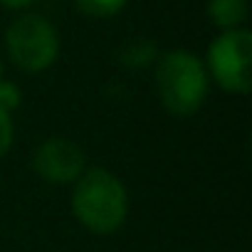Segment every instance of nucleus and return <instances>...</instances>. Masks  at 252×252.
Here are the masks:
<instances>
[{"instance_id": "1", "label": "nucleus", "mask_w": 252, "mask_h": 252, "mask_svg": "<svg viewBox=\"0 0 252 252\" xmlns=\"http://www.w3.org/2000/svg\"><path fill=\"white\" fill-rule=\"evenodd\" d=\"M72 186V213L82 227L94 235H111L121 230L129 215V193L111 171L87 166Z\"/></svg>"}, {"instance_id": "2", "label": "nucleus", "mask_w": 252, "mask_h": 252, "mask_svg": "<svg viewBox=\"0 0 252 252\" xmlns=\"http://www.w3.org/2000/svg\"><path fill=\"white\" fill-rule=\"evenodd\" d=\"M156 94L171 116L188 119L208 99L210 79L205 64L190 50H168L154 62Z\"/></svg>"}, {"instance_id": "3", "label": "nucleus", "mask_w": 252, "mask_h": 252, "mask_svg": "<svg viewBox=\"0 0 252 252\" xmlns=\"http://www.w3.org/2000/svg\"><path fill=\"white\" fill-rule=\"evenodd\" d=\"M5 52L25 74L47 72L60 57V32L40 13H18L5 30Z\"/></svg>"}, {"instance_id": "4", "label": "nucleus", "mask_w": 252, "mask_h": 252, "mask_svg": "<svg viewBox=\"0 0 252 252\" xmlns=\"http://www.w3.org/2000/svg\"><path fill=\"white\" fill-rule=\"evenodd\" d=\"M208 79L227 94H247L252 89V32L247 28L220 32L205 52Z\"/></svg>"}, {"instance_id": "5", "label": "nucleus", "mask_w": 252, "mask_h": 252, "mask_svg": "<svg viewBox=\"0 0 252 252\" xmlns=\"http://www.w3.org/2000/svg\"><path fill=\"white\" fill-rule=\"evenodd\" d=\"M32 171L55 186H72L87 171V154L64 136H50L32 151Z\"/></svg>"}, {"instance_id": "6", "label": "nucleus", "mask_w": 252, "mask_h": 252, "mask_svg": "<svg viewBox=\"0 0 252 252\" xmlns=\"http://www.w3.org/2000/svg\"><path fill=\"white\" fill-rule=\"evenodd\" d=\"M208 20L220 30H237L245 28L247 15H250V3L247 0H208L205 5Z\"/></svg>"}, {"instance_id": "7", "label": "nucleus", "mask_w": 252, "mask_h": 252, "mask_svg": "<svg viewBox=\"0 0 252 252\" xmlns=\"http://www.w3.org/2000/svg\"><path fill=\"white\" fill-rule=\"evenodd\" d=\"M116 60L126 69H144V67H151L158 60V47L149 37H134V40L124 42L119 47Z\"/></svg>"}, {"instance_id": "8", "label": "nucleus", "mask_w": 252, "mask_h": 252, "mask_svg": "<svg viewBox=\"0 0 252 252\" xmlns=\"http://www.w3.org/2000/svg\"><path fill=\"white\" fill-rule=\"evenodd\" d=\"M74 8L87 15V18H96V20H106V18H114L119 15L129 0H72Z\"/></svg>"}, {"instance_id": "9", "label": "nucleus", "mask_w": 252, "mask_h": 252, "mask_svg": "<svg viewBox=\"0 0 252 252\" xmlns=\"http://www.w3.org/2000/svg\"><path fill=\"white\" fill-rule=\"evenodd\" d=\"M15 141V124H13V114L0 109V158H3Z\"/></svg>"}, {"instance_id": "10", "label": "nucleus", "mask_w": 252, "mask_h": 252, "mask_svg": "<svg viewBox=\"0 0 252 252\" xmlns=\"http://www.w3.org/2000/svg\"><path fill=\"white\" fill-rule=\"evenodd\" d=\"M20 106V89L18 84L8 82V79H0V109H5L13 114V109Z\"/></svg>"}, {"instance_id": "11", "label": "nucleus", "mask_w": 252, "mask_h": 252, "mask_svg": "<svg viewBox=\"0 0 252 252\" xmlns=\"http://www.w3.org/2000/svg\"><path fill=\"white\" fill-rule=\"evenodd\" d=\"M35 5V0H0V8H5L10 13H25Z\"/></svg>"}, {"instance_id": "12", "label": "nucleus", "mask_w": 252, "mask_h": 252, "mask_svg": "<svg viewBox=\"0 0 252 252\" xmlns=\"http://www.w3.org/2000/svg\"><path fill=\"white\" fill-rule=\"evenodd\" d=\"M0 79H5V77H3V62H0Z\"/></svg>"}]
</instances>
